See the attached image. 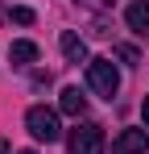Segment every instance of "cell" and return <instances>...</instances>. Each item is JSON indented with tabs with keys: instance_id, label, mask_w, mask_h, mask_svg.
Listing matches in <instances>:
<instances>
[{
	"instance_id": "obj_10",
	"label": "cell",
	"mask_w": 149,
	"mask_h": 154,
	"mask_svg": "<svg viewBox=\"0 0 149 154\" xmlns=\"http://www.w3.org/2000/svg\"><path fill=\"white\" fill-rule=\"evenodd\" d=\"M13 21H17V25H29V21H33V8H13Z\"/></svg>"
},
{
	"instance_id": "obj_3",
	"label": "cell",
	"mask_w": 149,
	"mask_h": 154,
	"mask_svg": "<svg viewBox=\"0 0 149 154\" xmlns=\"http://www.w3.org/2000/svg\"><path fill=\"white\" fill-rule=\"evenodd\" d=\"M66 150H71V154H104V129L91 125V121L74 125L71 137H66Z\"/></svg>"
},
{
	"instance_id": "obj_13",
	"label": "cell",
	"mask_w": 149,
	"mask_h": 154,
	"mask_svg": "<svg viewBox=\"0 0 149 154\" xmlns=\"http://www.w3.org/2000/svg\"><path fill=\"white\" fill-rule=\"evenodd\" d=\"M0 154H13V146H8V142H4V137H0Z\"/></svg>"
},
{
	"instance_id": "obj_14",
	"label": "cell",
	"mask_w": 149,
	"mask_h": 154,
	"mask_svg": "<svg viewBox=\"0 0 149 154\" xmlns=\"http://www.w3.org/2000/svg\"><path fill=\"white\" fill-rule=\"evenodd\" d=\"M21 154H37V150H21Z\"/></svg>"
},
{
	"instance_id": "obj_12",
	"label": "cell",
	"mask_w": 149,
	"mask_h": 154,
	"mask_svg": "<svg viewBox=\"0 0 149 154\" xmlns=\"http://www.w3.org/2000/svg\"><path fill=\"white\" fill-rule=\"evenodd\" d=\"M141 117H145V129H149V92H145V100H141Z\"/></svg>"
},
{
	"instance_id": "obj_9",
	"label": "cell",
	"mask_w": 149,
	"mask_h": 154,
	"mask_svg": "<svg viewBox=\"0 0 149 154\" xmlns=\"http://www.w3.org/2000/svg\"><path fill=\"white\" fill-rule=\"evenodd\" d=\"M74 4H83V8H95V13H104V8H112V0H74Z\"/></svg>"
},
{
	"instance_id": "obj_4",
	"label": "cell",
	"mask_w": 149,
	"mask_h": 154,
	"mask_svg": "<svg viewBox=\"0 0 149 154\" xmlns=\"http://www.w3.org/2000/svg\"><path fill=\"white\" fill-rule=\"evenodd\" d=\"M149 150V133L145 129H120L116 142H112V154H145Z\"/></svg>"
},
{
	"instance_id": "obj_5",
	"label": "cell",
	"mask_w": 149,
	"mask_h": 154,
	"mask_svg": "<svg viewBox=\"0 0 149 154\" xmlns=\"http://www.w3.org/2000/svg\"><path fill=\"white\" fill-rule=\"evenodd\" d=\"M124 21H128V29H133L137 38H149V0H128Z\"/></svg>"
},
{
	"instance_id": "obj_8",
	"label": "cell",
	"mask_w": 149,
	"mask_h": 154,
	"mask_svg": "<svg viewBox=\"0 0 149 154\" xmlns=\"http://www.w3.org/2000/svg\"><path fill=\"white\" fill-rule=\"evenodd\" d=\"M8 58H13V67H29V63H37V42H13L8 46Z\"/></svg>"
},
{
	"instance_id": "obj_6",
	"label": "cell",
	"mask_w": 149,
	"mask_h": 154,
	"mask_svg": "<svg viewBox=\"0 0 149 154\" xmlns=\"http://www.w3.org/2000/svg\"><path fill=\"white\" fill-rule=\"evenodd\" d=\"M58 46H62V58L74 63V67H79V63H91V58H87V42H83L74 29H66V33L58 38Z\"/></svg>"
},
{
	"instance_id": "obj_11",
	"label": "cell",
	"mask_w": 149,
	"mask_h": 154,
	"mask_svg": "<svg viewBox=\"0 0 149 154\" xmlns=\"http://www.w3.org/2000/svg\"><path fill=\"white\" fill-rule=\"evenodd\" d=\"M120 58L128 63V67H137V50H133V46H120Z\"/></svg>"
},
{
	"instance_id": "obj_1",
	"label": "cell",
	"mask_w": 149,
	"mask_h": 154,
	"mask_svg": "<svg viewBox=\"0 0 149 154\" xmlns=\"http://www.w3.org/2000/svg\"><path fill=\"white\" fill-rule=\"evenodd\" d=\"M87 88L95 96H104V100H112L120 92V71L112 67V58H91L87 63Z\"/></svg>"
},
{
	"instance_id": "obj_7",
	"label": "cell",
	"mask_w": 149,
	"mask_h": 154,
	"mask_svg": "<svg viewBox=\"0 0 149 154\" xmlns=\"http://www.w3.org/2000/svg\"><path fill=\"white\" fill-rule=\"evenodd\" d=\"M58 108H62L66 117H83V112H87V96H83L79 88H62V100H58Z\"/></svg>"
},
{
	"instance_id": "obj_2",
	"label": "cell",
	"mask_w": 149,
	"mask_h": 154,
	"mask_svg": "<svg viewBox=\"0 0 149 154\" xmlns=\"http://www.w3.org/2000/svg\"><path fill=\"white\" fill-rule=\"evenodd\" d=\"M25 125H29V133H33L37 142H58V137H62V129H58V112L46 108V104H33V108L25 112Z\"/></svg>"
}]
</instances>
